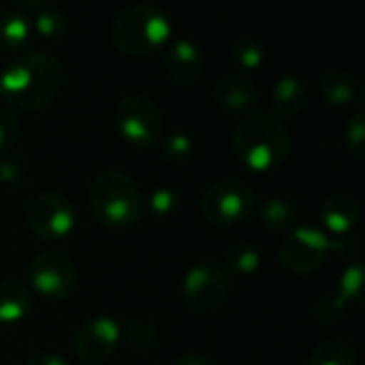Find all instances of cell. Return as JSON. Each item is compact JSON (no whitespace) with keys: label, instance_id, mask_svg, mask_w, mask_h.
<instances>
[{"label":"cell","instance_id":"1","mask_svg":"<svg viewBox=\"0 0 365 365\" xmlns=\"http://www.w3.org/2000/svg\"><path fill=\"white\" fill-rule=\"evenodd\" d=\"M65 69L50 52H29L9 63L0 76V95L20 110H41L61 93Z\"/></svg>","mask_w":365,"mask_h":365},{"label":"cell","instance_id":"2","mask_svg":"<svg viewBox=\"0 0 365 365\" xmlns=\"http://www.w3.org/2000/svg\"><path fill=\"white\" fill-rule=\"evenodd\" d=\"M232 150L237 159L254 172L273 170L290 150L288 127L271 112L247 114L235 129Z\"/></svg>","mask_w":365,"mask_h":365},{"label":"cell","instance_id":"3","mask_svg":"<svg viewBox=\"0 0 365 365\" xmlns=\"http://www.w3.org/2000/svg\"><path fill=\"white\" fill-rule=\"evenodd\" d=\"M170 41L172 22L153 5H131L118 11L112 22V43L127 56H153Z\"/></svg>","mask_w":365,"mask_h":365},{"label":"cell","instance_id":"4","mask_svg":"<svg viewBox=\"0 0 365 365\" xmlns=\"http://www.w3.org/2000/svg\"><path fill=\"white\" fill-rule=\"evenodd\" d=\"M88 205L99 224L112 230L133 228L142 217V196L135 182L123 172L99 174L88 192Z\"/></svg>","mask_w":365,"mask_h":365},{"label":"cell","instance_id":"5","mask_svg":"<svg viewBox=\"0 0 365 365\" xmlns=\"http://www.w3.org/2000/svg\"><path fill=\"white\" fill-rule=\"evenodd\" d=\"M356 245L352 241H333L324 230L314 226H301L294 228L284 243L279 245V264L294 273V275H307L316 271L329 252H354Z\"/></svg>","mask_w":365,"mask_h":365},{"label":"cell","instance_id":"6","mask_svg":"<svg viewBox=\"0 0 365 365\" xmlns=\"http://www.w3.org/2000/svg\"><path fill=\"white\" fill-rule=\"evenodd\" d=\"M256 209L252 187L243 178L226 176L215 180L200 200L202 217L217 228H232L245 222Z\"/></svg>","mask_w":365,"mask_h":365},{"label":"cell","instance_id":"7","mask_svg":"<svg viewBox=\"0 0 365 365\" xmlns=\"http://www.w3.org/2000/svg\"><path fill=\"white\" fill-rule=\"evenodd\" d=\"M114 127L127 144L135 148H148L161 140L163 114L150 97L127 95L114 110Z\"/></svg>","mask_w":365,"mask_h":365},{"label":"cell","instance_id":"8","mask_svg":"<svg viewBox=\"0 0 365 365\" xmlns=\"http://www.w3.org/2000/svg\"><path fill=\"white\" fill-rule=\"evenodd\" d=\"M26 224L37 239L46 243H61L73 232L76 215L63 196L46 192L29 202Z\"/></svg>","mask_w":365,"mask_h":365},{"label":"cell","instance_id":"9","mask_svg":"<svg viewBox=\"0 0 365 365\" xmlns=\"http://www.w3.org/2000/svg\"><path fill=\"white\" fill-rule=\"evenodd\" d=\"M29 277L33 288L52 301L71 297L76 288V267L71 258L58 250L37 254L29 264Z\"/></svg>","mask_w":365,"mask_h":365},{"label":"cell","instance_id":"10","mask_svg":"<svg viewBox=\"0 0 365 365\" xmlns=\"http://www.w3.org/2000/svg\"><path fill=\"white\" fill-rule=\"evenodd\" d=\"M230 292L228 273L222 267L202 262L187 271L185 282H182V297L185 303L198 314L217 312Z\"/></svg>","mask_w":365,"mask_h":365},{"label":"cell","instance_id":"11","mask_svg":"<svg viewBox=\"0 0 365 365\" xmlns=\"http://www.w3.org/2000/svg\"><path fill=\"white\" fill-rule=\"evenodd\" d=\"M120 339V327L114 318L95 316L78 329L73 337V350L82 361L97 365L108 361L116 352Z\"/></svg>","mask_w":365,"mask_h":365},{"label":"cell","instance_id":"12","mask_svg":"<svg viewBox=\"0 0 365 365\" xmlns=\"http://www.w3.org/2000/svg\"><path fill=\"white\" fill-rule=\"evenodd\" d=\"M205 58L198 46L190 39H172L165 52V71L176 84H196L202 76Z\"/></svg>","mask_w":365,"mask_h":365},{"label":"cell","instance_id":"13","mask_svg":"<svg viewBox=\"0 0 365 365\" xmlns=\"http://www.w3.org/2000/svg\"><path fill=\"white\" fill-rule=\"evenodd\" d=\"M213 99L222 110L243 114V112H250L256 106L258 91L250 80H245L241 76H226V78H220L215 82Z\"/></svg>","mask_w":365,"mask_h":365},{"label":"cell","instance_id":"14","mask_svg":"<svg viewBox=\"0 0 365 365\" xmlns=\"http://www.w3.org/2000/svg\"><path fill=\"white\" fill-rule=\"evenodd\" d=\"M318 217L327 232L344 237L359 222V205L354 198L346 194H331L322 200L318 209Z\"/></svg>","mask_w":365,"mask_h":365},{"label":"cell","instance_id":"15","mask_svg":"<svg viewBox=\"0 0 365 365\" xmlns=\"http://www.w3.org/2000/svg\"><path fill=\"white\" fill-rule=\"evenodd\" d=\"M33 292L18 279H0V324H16L29 316Z\"/></svg>","mask_w":365,"mask_h":365},{"label":"cell","instance_id":"16","mask_svg":"<svg viewBox=\"0 0 365 365\" xmlns=\"http://www.w3.org/2000/svg\"><path fill=\"white\" fill-rule=\"evenodd\" d=\"M305 101H307L305 84L294 76L279 78L271 88V114H275L277 118L299 114L305 108Z\"/></svg>","mask_w":365,"mask_h":365},{"label":"cell","instance_id":"17","mask_svg":"<svg viewBox=\"0 0 365 365\" xmlns=\"http://www.w3.org/2000/svg\"><path fill=\"white\" fill-rule=\"evenodd\" d=\"M318 88L324 101L331 103L333 108H350L359 97L356 80L348 71H341V69L324 71L320 76Z\"/></svg>","mask_w":365,"mask_h":365},{"label":"cell","instance_id":"18","mask_svg":"<svg viewBox=\"0 0 365 365\" xmlns=\"http://www.w3.org/2000/svg\"><path fill=\"white\" fill-rule=\"evenodd\" d=\"M31 39V22L18 9L0 14V54H16Z\"/></svg>","mask_w":365,"mask_h":365},{"label":"cell","instance_id":"19","mask_svg":"<svg viewBox=\"0 0 365 365\" xmlns=\"http://www.w3.org/2000/svg\"><path fill=\"white\" fill-rule=\"evenodd\" d=\"M297 205L286 196H269L258 209V220L269 230H290L297 224Z\"/></svg>","mask_w":365,"mask_h":365},{"label":"cell","instance_id":"20","mask_svg":"<svg viewBox=\"0 0 365 365\" xmlns=\"http://www.w3.org/2000/svg\"><path fill=\"white\" fill-rule=\"evenodd\" d=\"M307 365H356V348L346 337H329L314 348Z\"/></svg>","mask_w":365,"mask_h":365},{"label":"cell","instance_id":"21","mask_svg":"<svg viewBox=\"0 0 365 365\" xmlns=\"http://www.w3.org/2000/svg\"><path fill=\"white\" fill-rule=\"evenodd\" d=\"M226 269L228 273L237 275V277H250L260 269L262 256L260 252L250 245V243H235L232 247L226 250Z\"/></svg>","mask_w":365,"mask_h":365},{"label":"cell","instance_id":"22","mask_svg":"<svg viewBox=\"0 0 365 365\" xmlns=\"http://www.w3.org/2000/svg\"><path fill=\"white\" fill-rule=\"evenodd\" d=\"M33 26H35V33L39 37H43V39H58V37H63L69 31V16L61 7L48 5V7H41L35 14Z\"/></svg>","mask_w":365,"mask_h":365},{"label":"cell","instance_id":"23","mask_svg":"<svg viewBox=\"0 0 365 365\" xmlns=\"http://www.w3.org/2000/svg\"><path fill=\"white\" fill-rule=\"evenodd\" d=\"M161 159L170 165H187L194 159V142L187 133H170L159 140Z\"/></svg>","mask_w":365,"mask_h":365},{"label":"cell","instance_id":"24","mask_svg":"<svg viewBox=\"0 0 365 365\" xmlns=\"http://www.w3.org/2000/svg\"><path fill=\"white\" fill-rule=\"evenodd\" d=\"M337 292L346 301H352L354 305L365 309V262H354L344 271Z\"/></svg>","mask_w":365,"mask_h":365},{"label":"cell","instance_id":"25","mask_svg":"<svg viewBox=\"0 0 365 365\" xmlns=\"http://www.w3.org/2000/svg\"><path fill=\"white\" fill-rule=\"evenodd\" d=\"M230 54H232V61L245 71H256L264 65V48L258 41L247 39V37L235 41Z\"/></svg>","mask_w":365,"mask_h":365},{"label":"cell","instance_id":"26","mask_svg":"<svg viewBox=\"0 0 365 365\" xmlns=\"http://www.w3.org/2000/svg\"><path fill=\"white\" fill-rule=\"evenodd\" d=\"M120 335L125 339L127 346L131 348H150L157 341V329L155 324L146 322V320H129L123 329Z\"/></svg>","mask_w":365,"mask_h":365},{"label":"cell","instance_id":"27","mask_svg":"<svg viewBox=\"0 0 365 365\" xmlns=\"http://www.w3.org/2000/svg\"><path fill=\"white\" fill-rule=\"evenodd\" d=\"M344 312H346V299L339 292H327L314 305V318H318L322 322H333V320L341 318Z\"/></svg>","mask_w":365,"mask_h":365},{"label":"cell","instance_id":"28","mask_svg":"<svg viewBox=\"0 0 365 365\" xmlns=\"http://www.w3.org/2000/svg\"><path fill=\"white\" fill-rule=\"evenodd\" d=\"M20 138V123L7 108H0V157L7 155Z\"/></svg>","mask_w":365,"mask_h":365},{"label":"cell","instance_id":"29","mask_svg":"<svg viewBox=\"0 0 365 365\" xmlns=\"http://www.w3.org/2000/svg\"><path fill=\"white\" fill-rule=\"evenodd\" d=\"M346 144L359 159L365 161V112H356L350 116L346 125Z\"/></svg>","mask_w":365,"mask_h":365},{"label":"cell","instance_id":"30","mask_svg":"<svg viewBox=\"0 0 365 365\" xmlns=\"http://www.w3.org/2000/svg\"><path fill=\"white\" fill-rule=\"evenodd\" d=\"M148 209L153 215H170L178 209V194L172 187H155L148 198Z\"/></svg>","mask_w":365,"mask_h":365},{"label":"cell","instance_id":"31","mask_svg":"<svg viewBox=\"0 0 365 365\" xmlns=\"http://www.w3.org/2000/svg\"><path fill=\"white\" fill-rule=\"evenodd\" d=\"M26 163L14 157H0V182H5L9 187L24 185L26 180Z\"/></svg>","mask_w":365,"mask_h":365},{"label":"cell","instance_id":"32","mask_svg":"<svg viewBox=\"0 0 365 365\" xmlns=\"http://www.w3.org/2000/svg\"><path fill=\"white\" fill-rule=\"evenodd\" d=\"M24 365H71V363L56 352H37Z\"/></svg>","mask_w":365,"mask_h":365},{"label":"cell","instance_id":"33","mask_svg":"<svg viewBox=\"0 0 365 365\" xmlns=\"http://www.w3.org/2000/svg\"><path fill=\"white\" fill-rule=\"evenodd\" d=\"M174 365H213L207 356H200V354H185L174 361Z\"/></svg>","mask_w":365,"mask_h":365},{"label":"cell","instance_id":"34","mask_svg":"<svg viewBox=\"0 0 365 365\" xmlns=\"http://www.w3.org/2000/svg\"><path fill=\"white\" fill-rule=\"evenodd\" d=\"M20 3H24V5H41L43 0H20Z\"/></svg>","mask_w":365,"mask_h":365},{"label":"cell","instance_id":"35","mask_svg":"<svg viewBox=\"0 0 365 365\" xmlns=\"http://www.w3.org/2000/svg\"><path fill=\"white\" fill-rule=\"evenodd\" d=\"M363 99H365V84H363Z\"/></svg>","mask_w":365,"mask_h":365}]
</instances>
